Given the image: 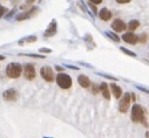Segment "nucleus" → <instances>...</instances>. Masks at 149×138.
<instances>
[{"label": "nucleus", "mask_w": 149, "mask_h": 138, "mask_svg": "<svg viewBox=\"0 0 149 138\" xmlns=\"http://www.w3.org/2000/svg\"><path fill=\"white\" fill-rule=\"evenodd\" d=\"M6 11H7L6 7H4L3 5H0V18H3V15L6 13Z\"/></svg>", "instance_id": "nucleus-21"}, {"label": "nucleus", "mask_w": 149, "mask_h": 138, "mask_svg": "<svg viewBox=\"0 0 149 138\" xmlns=\"http://www.w3.org/2000/svg\"><path fill=\"white\" fill-rule=\"evenodd\" d=\"M89 7L92 8V11H93V13H94V14H96V13H97V10H96V5H94V4L89 3Z\"/></svg>", "instance_id": "nucleus-22"}, {"label": "nucleus", "mask_w": 149, "mask_h": 138, "mask_svg": "<svg viewBox=\"0 0 149 138\" xmlns=\"http://www.w3.org/2000/svg\"><path fill=\"white\" fill-rule=\"evenodd\" d=\"M34 1H35V0H26L25 5H22L21 8H22V10H24V8H31V5H32Z\"/></svg>", "instance_id": "nucleus-19"}, {"label": "nucleus", "mask_w": 149, "mask_h": 138, "mask_svg": "<svg viewBox=\"0 0 149 138\" xmlns=\"http://www.w3.org/2000/svg\"><path fill=\"white\" fill-rule=\"evenodd\" d=\"M40 74H41V77L46 82H53L54 81V73H53V70L49 67H47V66L42 67L40 69Z\"/></svg>", "instance_id": "nucleus-6"}, {"label": "nucleus", "mask_w": 149, "mask_h": 138, "mask_svg": "<svg viewBox=\"0 0 149 138\" xmlns=\"http://www.w3.org/2000/svg\"><path fill=\"white\" fill-rule=\"evenodd\" d=\"M125 54H127V55H129V56H133V57H135L136 56V54L134 53V52H132V50H128V49H126V48H123V47H121L120 48Z\"/></svg>", "instance_id": "nucleus-18"}, {"label": "nucleus", "mask_w": 149, "mask_h": 138, "mask_svg": "<svg viewBox=\"0 0 149 138\" xmlns=\"http://www.w3.org/2000/svg\"><path fill=\"white\" fill-rule=\"evenodd\" d=\"M24 76L26 77V80H29V81L34 80V77H35V68H34L33 64H31V63L25 64V67H24Z\"/></svg>", "instance_id": "nucleus-8"}, {"label": "nucleus", "mask_w": 149, "mask_h": 138, "mask_svg": "<svg viewBox=\"0 0 149 138\" xmlns=\"http://www.w3.org/2000/svg\"><path fill=\"white\" fill-rule=\"evenodd\" d=\"M122 40L129 45H135L139 42V37L136 34H134L133 32H129V33H125L122 35Z\"/></svg>", "instance_id": "nucleus-9"}, {"label": "nucleus", "mask_w": 149, "mask_h": 138, "mask_svg": "<svg viewBox=\"0 0 149 138\" xmlns=\"http://www.w3.org/2000/svg\"><path fill=\"white\" fill-rule=\"evenodd\" d=\"M78 82L82 88H89L91 87V81L86 75H80L78 77Z\"/></svg>", "instance_id": "nucleus-15"}, {"label": "nucleus", "mask_w": 149, "mask_h": 138, "mask_svg": "<svg viewBox=\"0 0 149 138\" xmlns=\"http://www.w3.org/2000/svg\"><path fill=\"white\" fill-rule=\"evenodd\" d=\"M56 83L61 89H69L72 87V79L68 74L60 73L56 75Z\"/></svg>", "instance_id": "nucleus-3"}, {"label": "nucleus", "mask_w": 149, "mask_h": 138, "mask_svg": "<svg viewBox=\"0 0 149 138\" xmlns=\"http://www.w3.org/2000/svg\"><path fill=\"white\" fill-rule=\"evenodd\" d=\"M146 41H147V34H141V35L139 37V42L144 43Z\"/></svg>", "instance_id": "nucleus-20"}, {"label": "nucleus", "mask_w": 149, "mask_h": 138, "mask_svg": "<svg viewBox=\"0 0 149 138\" xmlns=\"http://www.w3.org/2000/svg\"><path fill=\"white\" fill-rule=\"evenodd\" d=\"M137 88H139L140 90H142V91H144V92L149 94V90H148V89H146V88H142V87H139V86H137Z\"/></svg>", "instance_id": "nucleus-25"}, {"label": "nucleus", "mask_w": 149, "mask_h": 138, "mask_svg": "<svg viewBox=\"0 0 149 138\" xmlns=\"http://www.w3.org/2000/svg\"><path fill=\"white\" fill-rule=\"evenodd\" d=\"M0 60H5V56H1V55H0Z\"/></svg>", "instance_id": "nucleus-28"}, {"label": "nucleus", "mask_w": 149, "mask_h": 138, "mask_svg": "<svg viewBox=\"0 0 149 138\" xmlns=\"http://www.w3.org/2000/svg\"><path fill=\"white\" fill-rule=\"evenodd\" d=\"M146 138H149V131L146 132Z\"/></svg>", "instance_id": "nucleus-27"}, {"label": "nucleus", "mask_w": 149, "mask_h": 138, "mask_svg": "<svg viewBox=\"0 0 149 138\" xmlns=\"http://www.w3.org/2000/svg\"><path fill=\"white\" fill-rule=\"evenodd\" d=\"M130 118L134 123H144V125H147L146 123V115H144V109L139 106V104H134L132 108V114H130Z\"/></svg>", "instance_id": "nucleus-1"}, {"label": "nucleus", "mask_w": 149, "mask_h": 138, "mask_svg": "<svg viewBox=\"0 0 149 138\" xmlns=\"http://www.w3.org/2000/svg\"><path fill=\"white\" fill-rule=\"evenodd\" d=\"M22 66L17 62H12L6 67V75L10 79H18L21 75Z\"/></svg>", "instance_id": "nucleus-2"}, {"label": "nucleus", "mask_w": 149, "mask_h": 138, "mask_svg": "<svg viewBox=\"0 0 149 138\" xmlns=\"http://www.w3.org/2000/svg\"><path fill=\"white\" fill-rule=\"evenodd\" d=\"M56 32H58L56 21H55V20H53V21L49 23V26L47 27V29L45 30V33H44V37H45V38L53 37V35H55V34H56Z\"/></svg>", "instance_id": "nucleus-11"}, {"label": "nucleus", "mask_w": 149, "mask_h": 138, "mask_svg": "<svg viewBox=\"0 0 149 138\" xmlns=\"http://www.w3.org/2000/svg\"><path fill=\"white\" fill-rule=\"evenodd\" d=\"M103 1V0H89V3H92V4H94V5H99V4H101Z\"/></svg>", "instance_id": "nucleus-24"}, {"label": "nucleus", "mask_w": 149, "mask_h": 138, "mask_svg": "<svg viewBox=\"0 0 149 138\" xmlns=\"http://www.w3.org/2000/svg\"><path fill=\"white\" fill-rule=\"evenodd\" d=\"M111 28H113L114 32L120 33V32H123L125 29H127V25L125 23L123 20H121V19H115V20L113 21V23H111Z\"/></svg>", "instance_id": "nucleus-10"}, {"label": "nucleus", "mask_w": 149, "mask_h": 138, "mask_svg": "<svg viewBox=\"0 0 149 138\" xmlns=\"http://www.w3.org/2000/svg\"><path fill=\"white\" fill-rule=\"evenodd\" d=\"M106 34H107V35H108V37H109L111 40H114L115 42H120V38L116 35L115 33H113V32H107Z\"/></svg>", "instance_id": "nucleus-17"}, {"label": "nucleus", "mask_w": 149, "mask_h": 138, "mask_svg": "<svg viewBox=\"0 0 149 138\" xmlns=\"http://www.w3.org/2000/svg\"><path fill=\"white\" fill-rule=\"evenodd\" d=\"M130 102H132V92H126L123 95V97L120 99V103H119V110H120V112L125 114V112L128 111L129 106H130Z\"/></svg>", "instance_id": "nucleus-4"}, {"label": "nucleus", "mask_w": 149, "mask_h": 138, "mask_svg": "<svg viewBox=\"0 0 149 138\" xmlns=\"http://www.w3.org/2000/svg\"><path fill=\"white\" fill-rule=\"evenodd\" d=\"M110 90H111V94L114 95L115 98H120L122 96V89L118 84H115V83L110 84Z\"/></svg>", "instance_id": "nucleus-13"}, {"label": "nucleus", "mask_w": 149, "mask_h": 138, "mask_svg": "<svg viewBox=\"0 0 149 138\" xmlns=\"http://www.w3.org/2000/svg\"><path fill=\"white\" fill-rule=\"evenodd\" d=\"M99 90L101 91L102 96H103L106 99H110V91H109V89H108L107 83H101L100 87H99Z\"/></svg>", "instance_id": "nucleus-14"}, {"label": "nucleus", "mask_w": 149, "mask_h": 138, "mask_svg": "<svg viewBox=\"0 0 149 138\" xmlns=\"http://www.w3.org/2000/svg\"><path fill=\"white\" fill-rule=\"evenodd\" d=\"M132 0H116V3L118 4H121V5H125V4H128V3H130Z\"/></svg>", "instance_id": "nucleus-23"}, {"label": "nucleus", "mask_w": 149, "mask_h": 138, "mask_svg": "<svg viewBox=\"0 0 149 138\" xmlns=\"http://www.w3.org/2000/svg\"><path fill=\"white\" fill-rule=\"evenodd\" d=\"M99 17H100V19L101 20H103V21H108V20H110L111 19V12L108 10V8H102L100 12H99Z\"/></svg>", "instance_id": "nucleus-12"}, {"label": "nucleus", "mask_w": 149, "mask_h": 138, "mask_svg": "<svg viewBox=\"0 0 149 138\" xmlns=\"http://www.w3.org/2000/svg\"><path fill=\"white\" fill-rule=\"evenodd\" d=\"M3 97L7 102H15L19 98V91L15 89H7L6 91H4Z\"/></svg>", "instance_id": "nucleus-7"}, {"label": "nucleus", "mask_w": 149, "mask_h": 138, "mask_svg": "<svg viewBox=\"0 0 149 138\" xmlns=\"http://www.w3.org/2000/svg\"><path fill=\"white\" fill-rule=\"evenodd\" d=\"M139 27H140L139 20H132V21H129L128 25H127V28H128L129 30H132V32H134V30L137 29Z\"/></svg>", "instance_id": "nucleus-16"}, {"label": "nucleus", "mask_w": 149, "mask_h": 138, "mask_svg": "<svg viewBox=\"0 0 149 138\" xmlns=\"http://www.w3.org/2000/svg\"><path fill=\"white\" fill-rule=\"evenodd\" d=\"M55 68H56V70H62V68H61V67H59V66H56Z\"/></svg>", "instance_id": "nucleus-26"}, {"label": "nucleus", "mask_w": 149, "mask_h": 138, "mask_svg": "<svg viewBox=\"0 0 149 138\" xmlns=\"http://www.w3.org/2000/svg\"><path fill=\"white\" fill-rule=\"evenodd\" d=\"M38 12H39V8H38V7H31V8L26 10L24 13L17 15V20H18V21H24V20H26V19H31V18L34 17L35 14H38Z\"/></svg>", "instance_id": "nucleus-5"}]
</instances>
